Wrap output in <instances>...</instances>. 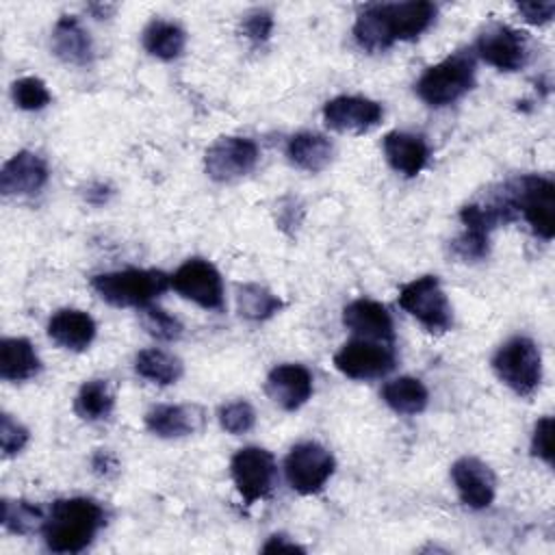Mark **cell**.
<instances>
[{"label":"cell","instance_id":"cell-29","mask_svg":"<svg viewBox=\"0 0 555 555\" xmlns=\"http://www.w3.org/2000/svg\"><path fill=\"white\" fill-rule=\"evenodd\" d=\"M238 314L249 321H267L284 308V301L260 284H241L236 291Z\"/></svg>","mask_w":555,"mask_h":555},{"label":"cell","instance_id":"cell-21","mask_svg":"<svg viewBox=\"0 0 555 555\" xmlns=\"http://www.w3.org/2000/svg\"><path fill=\"white\" fill-rule=\"evenodd\" d=\"M204 425V412L197 405L160 403L145 414V427L158 438H182Z\"/></svg>","mask_w":555,"mask_h":555},{"label":"cell","instance_id":"cell-37","mask_svg":"<svg viewBox=\"0 0 555 555\" xmlns=\"http://www.w3.org/2000/svg\"><path fill=\"white\" fill-rule=\"evenodd\" d=\"M531 453L542 462L553 464V418L551 416H542L533 425Z\"/></svg>","mask_w":555,"mask_h":555},{"label":"cell","instance_id":"cell-34","mask_svg":"<svg viewBox=\"0 0 555 555\" xmlns=\"http://www.w3.org/2000/svg\"><path fill=\"white\" fill-rule=\"evenodd\" d=\"M451 249L462 260H481L488 256L490 234L464 228V232L451 243Z\"/></svg>","mask_w":555,"mask_h":555},{"label":"cell","instance_id":"cell-30","mask_svg":"<svg viewBox=\"0 0 555 555\" xmlns=\"http://www.w3.org/2000/svg\"><path fill=\"white\" fill-rule=\"evenodd\" d=\"M46 518L48 514L30 501H22V499L2 501V525L17 535H30V533L43 531Z\"/></svg>","mask_w":555,"mask_h":555},{"label":"cell","instance_id":"cell-32","mask_svg":"<svg viewBox=\"0 0 555 555\" xmlns=\"http://www.w3.org/2000/svg\"><path fill=\"white\" fill-rule=\"evenodd\" d=\"M11 95L22 111H41L52 102V95L43 80L35 76H24L11 85Z\"/></svg>","mask_w":555,"mask_h":555},{"label":"cell","instance_id":"cell-17","mask_svg":"<svg viewBox=\"0 0 555 555\" xmlns=\"http://www.w3.org/2000/svg\"><path fill=\"white\" fill-rule=\"evenodd\" d=\"M264 390L275 405H280L286 412H295L312 395V375L301 364H278L267 375Z\"/></svg>","mask_w":555,"mask_h":555},{"label":"cell","instance_id":"cell-18","mask_svg":"<svg viewBox=\"0 0 555 555\" xmlns=\"http://www.w3.org/2000/svg\"><path fill=\"white\" fill-rule=\"evenodd\" d=\"M343 325L356 334V338H369L392 345L395 323L386 306L373 299H353L343 310Z\"/></svg>","mask_w":555,"mask_h":555},{"label":"cell","instance_id":"cell-16","mask_svg":"<svg viewBox=\"0 0 555 555\" xmlns=\"http://www.w3.org/2000/svg\"><path fill=\"white\" fill-rule=\"evenodd\" d=\"M46 160L28 150L13 154L0 171V191L7 197H28L39 193L48 182Z\"/></svg>","mask_w":555,"mask_h":555},{"label":"cell","instance_id":"cell-24","mask_svg":"<svg viewBox=\"0 0 555 555\" xmlns=\"http://www.w3.org/2000/svg\"><path fill=\"white\" fill-rule=\"evenodd\" d=\"M286 156L301 171L319 173L330 165L334 156V145L327 137L319 132H297L288 139Z\"/></svg>","mask_w":555,"mask_h":555},{"label":"cell","instance_id":"cell-14","mask_svg":"<svg viewBox=\"0 0 555 555\" xmlns=\"http://www.w3.org/2000/svg\"><path fill=\"white\" fill-rule=\"evenodd\" d=\"M382 104L362 95H338L325 102L323 121L336 132L364 134L382 121Z\"/></svg>","mask_w":555,"mask_h":555},{"label":"cell","instance_id":"cell-35","mask_svg":"<svg viewBox=\"0 0 555 555\" xmlns=\"http://www.w3.org/2000/svg\"><path fill=\"white\" fill-rule=\"evenodd\" d=\"M28 442V429L15 421L11 414H2L0 416V444H2V453L7 457L17 455Z\"/></svg>","mask_w":555,"mask_h":555},{"label":"cell","instance_id":"cell-12","mask_svg":"<svg viewBox=\"0 0 555 555\" xmlns=\"http://www.w3.org/2000/svg\"><path fill=\"white\" fill-rule=\"evenodd\" d=\"M173 291L197 304L204 310H221L223 308V280L215 264L202 258H191L176 269L171 275Z\"/></svg>","mask_w":555,"mask_h":555},{"label":"cell","instance_id":"cell-22","mask_svg":"<svg viewBox=\"0 0 555 555\" xmlns=\"http://www.w3.org/2000/svg\"><path fill=\"white\" fill-rule=\"evenodd\" d=\"M48 336L63 349L85 351L95 338V321L85 310L63 308L50 317Z\"/></svg>","mask_w":555,"mask_h":555},{"label":"cell","instance_id":"cell-7","mask_svg":"<svg viewBox=\"0 0 555 555\" xmlns=\"http://www.w3.org/2000/svg\"><path fill=\"white\" fill-rule=\"evenodd\" d=\"M516 212L525 217L531 230L544 241L553 238L555 232V184L544 176H522L507 182Z\"/></svg>","mask_w":555,"mask_h":555},{"label":"cell","instance_id":"cell-26","mask_svg":"<svg viewBox=\"0 0 555 555\" xmlns=\"http://www.w3.org/2000/svg\"><path fill=\"white\" fill-rule=\"evenodd\" d=\"M134 371L139 377L158 384V386H169L176 384L182 377V360L165 349H143L134 358Z\"/></svg>","mask_w":555,"mask_h":555},{"label":"cell","instance_id":"cell-33","mask_svg":"<svg viewBox=\"0 0 555 555\" xmlns=\"http://www.w3.org/2000/svg\"><path fill=\"white\" fill-rule=\"evenodd\" d=\"M217 416H219V425L232 436L247 434L256 425V410L245 399H236V401L221 405Z\"/></svg>","mask_w":555,"mask_h":555},{"label":"cell","instance_id":"cell-23","mask_svg":"<svg viewBox=\"0 0 555 555\" xmlns=\"http://www.w3.org/2000/svg\"><path fill=\"white\" fill-rule=\"evenodd\" d=\"M41 371V360L28 338L9 336L0 340V377L7 382H26Z\"/></svg>","mask_w":555,"mask_h":555},{"label":"cell","instance_id":"cell-31","mask_svg":"<svg viewBox=\"0 0 555 555\" xmlns=\"http://www.w3.org/2000/svg\"><path fill=\"white\" fill-rule=\"evenodd\" d=\"M141 325L150 336H154L158 340H167V343L178 340L184 330L182 323L173 314H169L167 310L152 306V304L141 308Z\"/></svg>","mask_w":555,"mask_h":555},{"label":"cell","instance_id":"cell-25","mask_svg":"<svg viewBox=\"0 0 555 555\" xmlns=\"http://www.w3.org/2000/svg\"><path fill=\"white\" fill-rule=\"evenodd\" d=\"M382 399L392 412L414 416L427 408L429 392L418 377L403 375V377H395L384 384Z\"/></svg>","mask_w":555,"mask_h":555},{"label":"cell","instance_id":"cell-1","mask_svg":"<svg viewBox=\"0 0 555 555\" xmlns=\"http://www.w3.org/2000/svg\"><path fill=\"white\" fill-rule=\"evenodd\" d=\"M436 17V4L427 0L369 4L353 24L356 43L369 52H382L397 41L423 35Z\"/></svg>","mask_w":555,"mask_h":555},{"label":"cell","instance_id":"cell-36","mask_svg":"<svg viewBox=\"0 0 555 555\" xmlns=\"http://www.w3.org/2000/svg\"><path fill=\"white\" fill-rule=\"evenodd\" d=\"M241 30L245 35V39L254 46L264 43L271 37L273 30V15L267 9H254L249 11L243 22H241Z\"/></svg>","mask_w":555,"mask_h":555},{"label":"cell","instance_id":"cell-3","mask_svg":"<svg viewBox=\"0 0 555 555\" xmlns=\"http://www.w3.org/2000/svg\"><path fill=\"white\" fill-rule=\"evenodd\" d=\"M171 286V275L156 269L106 271L91 278L95 295L115 308H143Z\"/></svg>","mask_w":555,"mask_h":555},{"label":"cell","instance_id":"cell-15","mask_svg":"<svg viewBox=\"0 0 555 555\" xmlns=\"http://www.w3.org/2000/svg\"><path fill=\"white\" fill-rule=\"evenodd\" d=\"M451 479L460 501L470 509H486L496 494V477L492 468L479 457L464 455L453 462Z\"/></svg>","mask_w":555,"mask_h":555},{"label":"cell","instance_id":"cell-10","mask_svg":"<svg viewBox=\"0 0 555 555\" xmlns=\"http://www.w3.org/2000/svg\"><path fill=\"white\" fill-rule=\"evenodd\" d=\"M230 475L245 505H251L271 492L275 481V457L262 447H243L232 455Z\"/></svg>","mask_w":555,"mask_h":555},{"label":"cell","instance_id":"cell-28","mask_svg":"<svg viewBox=\"0 0 555 555\" xmlns=\"http://www.w3.org/2000/svg\"><path fill=\"white\" fill-rule=\"evenodd\" d=\"M115 408V397L104 379H89L80 386L76 399H74V410L82 421L95 423L104 421L111 416Z\"/></svg>","mask_w":555,"mask_h":555},{"label":"cell","instance_id":"cell-5","mask_svg":"<svg viewBox=\"0 0 555 555\" xmlns=\"http://www.w3.org/2000/svg\"><path fill=\"white\" fill-rule=\"evenodd\" d=\"M492 369L496 377L518 397H531L542 382V356L538 345L527 336L505 340L494 358Z\"/></svg>","mask_w":555,"mask_h":555},{"label":"cell","instance_id":"cell-20","mask_svg":"<svg viewBox=\"0 0 555 555\" xmlns=\"http://www.w3.org/2000/svg\"><path fill=\"white\" fill-rule=\"evenodd\" d=\"M52 52L67 65L85 67L93 61V41L76 15H61L52 28Z\"/></svg>","mask_w":555,"mask_h":555},{"label":"cell","instance_id":"cell-4","mask_svg":"<svg viewBox=\"0 0 555 555\" xmlns=\"http://www.w3.org/2000/svg\"><path fill=\"white\" fill-rule=\"evenodd\" d=\"M475 85V59L468 52H455L427 67L416 80V95L434 108L449 106L466 95Z\"/></svg>","mask_w":555,"mask_h":555},{"label":"cell","instance_id":"cell-2","mask_svg":"<svg viewBox=\"0 0 555 555\" xmlns=\"http://www.w3.org/2000/svg\"><path fill=\"white\" fill-rule=\"evenodd\" d=\"M104 518V509L93 499L54 501L41 531L46 546L52 553H80L93 542Z\"/></svg>","mask_w":555,"mask_h":555},{"label":"cell","instance_id":"cell-9","mask_svg":"<svg viewBox=\"0 0 555 555\" xmlns=\"http://www.w3.org/2000/svg\"><path fill=\"white\" fill-rule=\"evenodd\" d=\"M397 364V353L392 345L369 340V338H353L345 343L334 353V366L351 379H377L388 375Z\"/></svg>","mask_w":555,"mask_h":555},{"label":"cell","instance_id":"cell-27","mask_svg":"<svg viewBox=\"0 0 555 555\" xmlns=\"http://www.w3.org/2000/svg\"><path fill=\"white\" fill-rule=\"evenodd\" d=\"M143 48L160 61H173L186 46V33L167 20H152L143 30Z\"/></svg>","mask_w":555,"mask_h":555},{"label":"cell","instance_id":"cell-19","mask_svg":"<svg viewBox=\"0 0 555 555\" xmlns=\"http://www.w3.org/2000/svg\"><path fill=\"white\" fill-rule=\"evenodd\" d=\"M382 145L388 165L405 178L418 176L429 160V147L421 134L392 130L384 137Z\"/></svg>","mask_w":555,"mask_h":555},{"label":"cell","instance_id":"cell-8","mask_svg":"<svg viewBox=\"0 0 555 555\" xmlns=\"http://www.w3.org/2000/svg\"><path fill=\"white\" fill-rule=\"evenodd\" d=\"M334 468H336V462L332 453L323 444L312 440L297 442L288 451L284 462L288 486L304 496L321 492L330 481V477L334 475Z\"/></svg>","mask_w":555,"mask_h":555},{"label":"cell","instance_id":"cell-39","mask_svg":"<svg viewBox=\"0 0 555 555\" xmlns=\"http://www.w3.org/2000/svg\"><path fill=\"white\" fill-rule=\"evenodd\" d=\"M262 551H264V553H282V551H286V553H304V546H299L297 542L288 540V538L282 535V533H275V535H271V538L267 540V544L262 546Z\"/></svg>","mask_w":555,"mask_h":555},{"label":"cell","instance_id":"cell-38","mask_svg":"<svg viewBox=\"0 0 555 555\" xmlns=\"http://www.w3.org/2000/svg\"><path fill=\"white\" fill-rule=\"evenodd\" d=\"M516 11L522 15L525 22L533 26H544L553 20L555 2H518Z\"/></svg>","mask_w":555,"mask_h":555},{"label":"cell","instance_id":"cell-11","mask_svg":"<svg viewBox=\"0 0 555 555\" xmlns=\"http://www.w3.org/2000/svg\"><path fill=\"white\" fill-rule=\"evenodd\" d=\"M258 145L247 137H221L204 156V169L215 182H234L251 173L258 165Z\"/></svg>","mask_w":555,"mask_h":555},{"label":"cell","instance_id":"cell-40","mask_svg":"<svg viewBox=\"0 0 555 555\" xmlns=\"http://www.w3.org/2000/svg\"><path fill=\"white\" fill-rule=\"evenodd\" d=\"M93 470L98 475H111L113 470H117V462L108 451H98L93 455Z\"/></svg>","mask_w":555,"mask_h":555},{"label":"cell","instance_id":"cell-6","mask_svg":"<svg viewBox=\"0 0 555 555\" xmlns=\"http://www.w3.org/2000/svg\"><path fill=\"white\" fill-rule=\"evenodd\" d=\"M399 306L431 334H444L453 325L451 304L436 275H421L403 284Z\"/></svg>","mask_w":555,"mask_h":555},{"label":"cell","instance_id":"cell-13","mask_svg":"<svg viewBox=\"0 0 555 555\" xmlns=\"http://www.w3.org/2000/svg\"><path fill=\"white\" fill-rule=\"evenodd\" d=\"M477 54L501 72H518L527 63V37L525 33L507 26L492 24L477 37Z\"/></svg>","mask_w":555,"mask_h":555},{"label":"cell","instance_id":"cell-41","mask_svg":"<svg viewBox=\"0 0 555 555\" xmlns=\"http://www.w3.org/2000/svg\"><path fill=\"white\" fill-rule=\"evenodd\" d=\"M93 195H98V204H106L111 191L104 186V184H95V186H89V193H87V199L91 202Z\"/></svg>","mask_w":555,"mask_h":555}]
</instances>
